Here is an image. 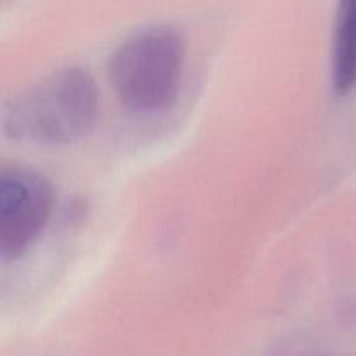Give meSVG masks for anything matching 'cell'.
Masks as SVG:
<instances>
[{
    "instance_id": "cell-1",
    "label": "cell",
    "mask_w": 356,
    "mask_h": 356,
    "mask_svg": "<svg viewBox=\"0 0 356 356\" xmlns=\"http://www.w3.org/2000/svg\"><path fill=\"white\" fill-rule=\"evenodd\" d=\"M99 111V92L87 68L65 65L13 94L2 111V131L30 143H65L86 136Z\"/></svg>"
},
{
    "instance_id": "cell-2",
    "label": "cell",
    "mask_w": 356,
    "mask_h": 356,
    "mask_svg": "<svg viewBox=\"0 0 356 356\" xmlns=\"http://www.w3.org/2000/svg\"><path fill=\"white\" fill-rule=\"evenodd\" d=\"M186 42L170 23L141 24L125 35L110 56V79L122 103L155 111L176 97Z\"/></svg>"
},
{
    "instance_id": "cell-3",
    "label": "cell",
    "mask_w": 356,
    "mask_h": 356,
    "mask_svg": "<svg viewBox=\"0 0 356 356\" xmlns=\"http://www.w3.org/2000/svg\"><path fill=\"white\" fill-rule=\"evenodd\" d=\"M52 184L40 170L24 165L0 169V256H19L51 214Z\"/></svg>"
},
{
    "instance_id": "cell-4",
    "label": "cell",
    "mask_w": 356,
    "mask_h": 356,
    "mask_svg": "<svg viewBox=\"0 0 356 356\" xmlns=\"http://www.w3.org/2000/svg\"><path fill=\"white\" fill-rule=\"evenodd\" d=\"M330 68L339 92L356 86V0H343L337 7Z\"/></svg>"
},
{
    "instance_id": "cell-5",
    "label": "cell",
    "mask_w": 356,
    "mask_h": 356,
    "mask_svg": "<svg viewBox=\"0 0 356 356\" xmlns=\"http://www.w3.org/2000/svg\"><path fill=\"white\" fill-rule=\"evenodd\" d=\"M285 356H327V355H322V353H309V351H298V353H291V355H285Z\"/></svg>"
}]
</instances>
